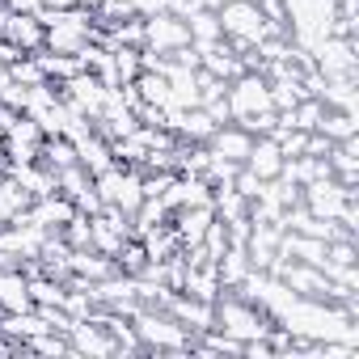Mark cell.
<instances>
[{"label":"cell","mask_w":359,"mask_h":359,"mask_svg":"<svg viewBox=\"0 0 359 359\" xmlns=\"http://www.w3.org/2000/svg\"><path fill=\"white\" fill-rule=\"evenodd\" d=\"M212 309H216V330H224L229 338H237V342H254V338H266L271 330H275V321H271V313L262 309V304H254V300H245L241 292H233V287H224L216 300H212Z\"/></svg>","instance_id":"obj_1"},{"label":"cell","mask_w":359,"mask_h":359,"mask_svg":"<svg viewBox=\"0 0 359 359\" xmlns=\"http://www.w3.org/2000/svg\"><path fill=\"white\" fill-rule=\"evenodd\" d=\"M131 330L144 351H191V342H195V334L161 304H140L131 313Z\"/></svg>","instance_id":"obj_2"},{"label":"cell","mask_w":359,"mask_h":359,"mask_svg":"<svg viewBox=\"0 0 359 359\" xmlns=\"http://www.w3.org/2000/svg\"><path fill=\"white\" fill-rule=\"evenodd\" d=\"M93 191H97L102 208H118L123 216H135V208L144 203V191H140V169L118 165V161L93 177Z\"/></svg>","instance_id":"obj_3"},{"label":"cell","mask_w":359,"mask_h":359,"mask_svg":"<svg viewBox=\"0 0 359 359\" xmlns=\"http://www.w3.org/2000/svg\"><path fill=\"white\" fill-rule=\"evenodd\" d=\"M216 18H220V34L241 51V47H254L262 34H266V18H262V9L254 5V0H229V5H220L216 9Z\"/></svg>","instance_id":"obj_4"},{"label":"cell","mask_w":359,"mask_h":359,"mask_svg":"<svg viewBox=\"0 0 359 359\" xmlns=\"http://www.w3.org/2000/svg\"><path fill=\"white\" fill-rule=\"evenodd\" d=\"M351 199H355V191L342 187V182H334V177H317V182L300 187V203H304L313 216H321V220H338Z\"/></svg>","instance_id":"obj_5"},{"label":"cell","mask_w":359,"mask_h":359,"mask_svg":"<svg viewBox=\"0 0 359 359\" xmlns=\"http://www.w3.org/2000/svg\"><path fill=\"white\" fill-rule=\"evenodd\" d=\"M144 47L156 55H173V51L191 47V30L173 13H152V18H144Z\"/></svg>","instance_id":"obj_6"},{"label":"cell","mask_w":359,"mask_h":359,"mask_svg":"<svg viewBox=\"0 0 359 359\" xmlns=\"http://www.w3.org/2000/svg\"><path fill=\"white\" fill-rule=\"evenodd\" d=\"M43 127L30 118V114H18L9 127H5V144H0V152H5L9 165H26V161H39V148H43Z\"/></svg>","instance_id":"obj_7"},{"label":"cell","mask_w":359,"mask_h":359,"mask_svg":"<svg viewBox=\"0 0 359 359\" xmlns=\"http://www.w3.org/2000/svg\"><path fill=\"white\" fill-rule=\"evenodd\" d=\"M161 309H165V313H173L177 321L191 330V334H203V330H212V321H216L212 300H199V296H191V292H169Z\"/></svg>","instance_id":"obj_8"},{"label":"cell","mask_w":359,"mask_h":359,"mask_svg":"<svg viewBox=\"0 0 359 359\" xmlns=\"http://www.w3.org/2000/svg\"><path fill=\"white\" fill-rule=\"evenodd\" d=\"M0 39L13 43L22 55H34V51L43 47V22H39V13H9V22H5V30H0Z\"/></svg>","instance_id":"obj_9"},{"label":"cell","mask_w":359,"mask_h":359,"mask_svg":"<svg viewBox=\"0 0 359 359\" xmlns=\"http://www.w3.org/2000/svg\"><path fill=\"white\" fill-rule=\"evenodd\" d=\"M208 148L216 152V156H224V161H245L250 156V148H254V135L241 127V123H220L216 131H212V140H208Z\"/></svg>","instance_id":"obj_10"},{"label":"cell","mask_w":359,"mask_h":359,"mask_svg":"<svg viewBox=\"0 0 359 359\" xmlns=\"http://www.w3.org/2000/svg\"><path fill=\"white\" fill-rule=\"evenodd\" d=\"M241 165H245L250 173H258L262 182L279 177V169H283V152H279L275 135H254V148H250V156H245Z\"/></svg>","instance_id":"obj_11"},{"label":"cell","mask_w":359,"mask_h":359,"mask_svg":"<svg viewBox=\"0 0 359 359\" xmlns=\"http://www.w3.org/2000/svg\"><path fill=\"white\" fill-rule=\"evenodd\" d=\"M68 271L76 275V279H85V283H97V279H106V275H114L118 266H114V258H106V254H97V250H68Z\"/></svg>","instance_id":"obj_12"},{"label":"cell","mask_w":359,"mask_h":359,"mask_svg":"<svg viewBox=\"0 0 359 359\" xmlns=\"http://www.w3.org/2000/svg\"><path fill=\"white\" fill-rule=\"evenodd\" d=\"M22 309H34L22 266H0V313H22Z\"/></svg>","instance_id":"obj_13"},{"label":"cell","mask_w":359,"mask_h":359,"mask_svg":"<svg viewBox=\"0 0 359 359\" xmlns=\"http://www.w3.org/2000/svg\"><path fill=\"white\" fill-rule=\"evenodd\" d=\"M187 22V30H191V47H212V43H220L224 34H220V18H216V9H195L191 18H182Z\"/></svg>","instance_id":"obj_14"},{"label":"cell","mask_w":359,"mask_h":359,"mask_svg":"<svg viewBox=\"0 0 359 359\" xmlns=\"http://www.w3.org/2000/svg\"><path fill=\"white\" fill-rule=\"evenodd\" d=\"M131 85H135V93H140V102H144V106H161V110H169V106H173L169 81H165L161 72H140Z\"/></svg>","instance_id":"obj_15"},{"label":"cell","mask_w":359,"mask_h":359,"mask_svg":"<svg viewBox=\"0 0 359 359\" xmlns=\"http://www.w3.org/2000/svg\"><path fill=\"white\" fill-rule=\"evenodd\" d=\"M39 165H47L51 173L76 165V148H72V140H68V135H47L43 148H39Z\"/></svg>","instance_id":"obj_16"},{"label":"cell","mask_w":359,"mask_h":359,"mask_svg":"<svg viewBox=\"0 0 359 359\" xmlns=\"http://www.w3.org/2000/svg\"><path fill=\"white\" fill-rule=\"evenodd\" d=\"M317 131L325 135V140H346V135H355V114L351 110H330L325 106V114H321V123H317Z\"/></svg>","instance_id":"obj_17"},{"label":"cell","mask_w":359,"mask_h":359,"mask_svg":"<svg viewBox=\"0 0 359 359\" xmlns=\"http://www.w3.org/2000/svg\"><path fill=\"white\" fill-rule=\"evenodd\" d=\"M135 18H152V13H165V0H127Z\"/></svg>","instance_id":"obj_18"},{"label":"cell","mask_w":359,"mask_h":359,"mask_svg":"<svg viewBox=\"0 0 359 359\" xmlns=\"http://www.w3.org/2000/svg\"><path fill=\"white\" fill-rule=\"evenodd\" d=\"M43 9H89V0H39Z\"/></svg>","instance_id":"obj_19"},{"label":"cell","mask_w":359,"mask_h":359,"mask_svg":"<svg viewBox=\"0 0 359 359\" xmlns=\"http://www.w3.org/2000/svg\"><path fill=\"white\" fill-rule=\"evenodd\" d=\"M13 85V76H9V64H0V97H5V89Z\"/></svg>","instance_id":"obj_20"},{"label":"cell","mask_w":359,"mask_h":359,"mask_svg":"<svg viewBox=\"0 0 359 359\" xmlns=\"http://www.w3.org/2000/svg\"><path fill=\"white\" fill-rule=\"evenodd\" d=\"M9 13H13V9L5 5V0H0V30H5V22H9Z\"/></svg>","instance_id":"obj_21"},{"label":"cell","mask_w":359,"mask_h":359,"mask_svg":"<svg viewBox=\"0 0 359 359\" xmlns=\"http://www.w3.org/2000/svg\"><path fill=\"white\" fill-rule=\"evenodd\" d=\"M0 144H5V131H0Z\"/></svg>","instance_id":"obj_22"}]
</instances>
